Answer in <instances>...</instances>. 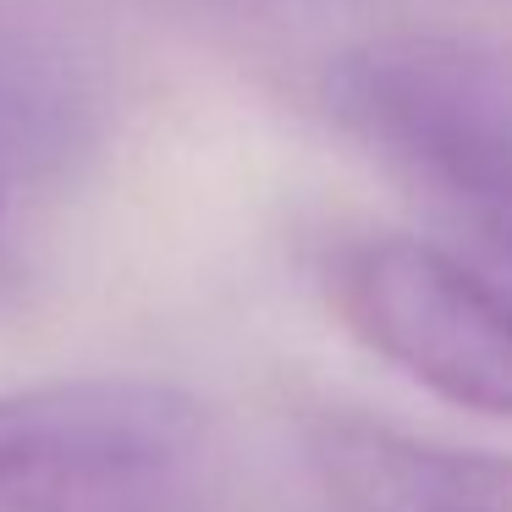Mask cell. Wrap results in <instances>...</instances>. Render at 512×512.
Listing matches in <instances>:
<instances>
[{"instance_id": "1", "label": "cell", "mask_w": 512, "mask_h": 512, "mask_svg": "<svg viewBox=\"0 0 512 512\" xmlns=\"http://www.w3.org/2000/svg\"><path fill=\"white\" fill-rule=\"evenodd\" d=\"M331 122L430 215L512 270V39L402 28L325 67Z\"/></svg>"}, {"instance_id": "2", "label": "cell", "mask_w": 512, "mask_h": 512, "mask_svg": "<svg viewBox=\"0 0 512 512\" xmlns=\"http://www.w3.org/2000/svg\"><path fill=\"white\" fill-rule=\"evenodd\" d=\"M210 413L155 375L0 391V512H188Z\"/></svg>"}, {"instance_id": "3", "label": "cell", "mask_w": 512, "mask_h": 512, "mask_svg": "<svg viewBox=\"0 0 512 512\" xmlns=\"http://www.w3.org/2000/svg\"><path fill=\"white\" fill-rule=\"evenodd\" d=\"M342 325L408 380L512 419V292L419 237H358L325 270Z\"/></svg>"}, {"instance_id": "4", "label": "cell", "mask_w": 512, "mask_h": 512, "mask_svg": "<svg viewBox=\"0 0 512 512\" xmlns=\"http://www.w3.org/2000/svg\"><path fill=\"white\" fill-rule=\"evenodd\" d=\"M303 457L336 512H512V457L402 435L364 413H314Z\"/></svg>"}]
</instances>
